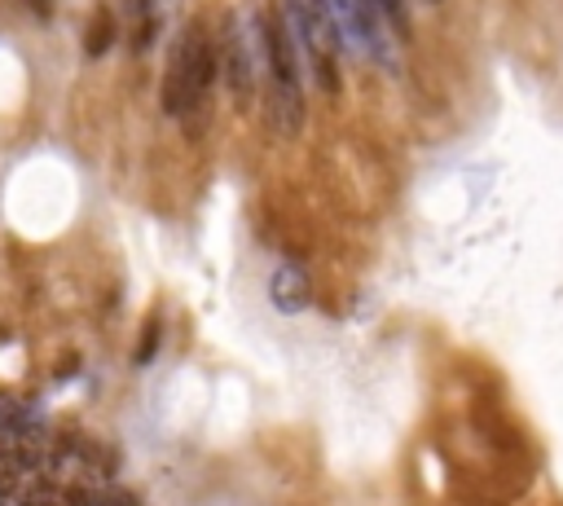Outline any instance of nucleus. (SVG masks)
I'll use <instances>...</instances> for the list:
<instances>
[{"label": "nucleus", "instance_id": "1a4fd4ad", "mask_svg": "<svg viewBox=\"0 0 563 506\" xmlns=\"http://www.w3.org/2000/svg\"><path fill=\"white\" fill-rule=\"evenodd\" d=\"M159 335H163V322H159V318H150V326H146V340L137 344V366L155 357V348H159Z\"/></svg>", "mask_w": 563, "mask_h": 506}, {"label": "nucleus", "instance_id": "39448f33", "mask_svg": "<svg viewBox=\"0 0 563 506\" xmlns=\"http://www.w3.org/2000/svg\"><path fill=\"white\" fill-rule=\"evenodd\" d=\"M224 75H230V88L238 101H252L256 88V66H252V45L243 40V32L234 27L230 40H224Z\"/></svg>", "mask_w": 563, "mask_h": 506}, {"label": "nucleus", "instance_id": "6e6552de", "mask_svg": "<svg viewBox=\"0 0 563 506\" xmlns=\"http://www.w3.org/2000/svg\"><path fill=\"white\" fill-rule=\"evenodd\" d=\"M375 10L383 14V23H388L396 36H409V10H405V0H375Z\"/></svg>", "mask_w": 563, "mask_h": 506}, {"label": "nucleus", "instance_id": "f03ea898", "mask_svg": "<svg viewBox=\"0 0 563 506\" xmlns=\"http://www.w3.org/2000/svg\"><path fill=\"white\" fill-rule=\"evenodd\" d=\"M330 10H334V23H340L344 40H353L357 49H366L379 66L392 62L388 40H383V14L375 10V0H330Z\"/></svg>", "mask_w": 563, "mask_h": 506}, {"label": "nucleus", "instance_id": "f257e3e1", "mask_svg": "<svg viewBox=\"0 0 563 506\" xmlns=\"http://www.w3.org/2000/svg\"><path fill=\"white\" fill-rule=\"evenodd\" d=\"M216 45L203 27H189L181 45L172 49V66L163 79V111L168 115H194L203 107V97L216 79Z\"/></svg>", "mask_w": 563, "mask_h": 506}, {"label": "nucleus", "instance_id": "7ed1b4c3", "mask_svg": "<svg viewBox=\"0 0 563 506\" xmlns=\"http://www.w3.org/2000/svg\"><path fill=\"white\" fill-rule=\"evenodd\" d=\"M260 40H265V53H269V71L273 79H291L299 84V53H295V32H291V18L286 10H269V18L260 23Z\"/></svg>", "mask_w": 563, "mask_h": 506}, {"label": "nucleus", "instance_id": "0eeeda50", "mask_svg": "<svg viewBox=\"0 0 563 506\" xmlns=\"http://www.w3.org/2000/svg\"><path fill=\"white\" fill-rule=\"evenodd\" d=\"M110 45H115V23L97 18V23L88 27V36H84V53H88V58H101Z\"/></svg>", "mask_w": 563, "mask_h": 506}, {"label": "nucleus", "instance_id": "423d86ee", "mask_svg": "<svg viewBox=\"0 0 563 506\" xmlns=\"http://www.w3.org/2000/svg\"><path fill=\"white\" fill-rule=\"evenodd\" d=\"M269 97H273V128H278L282 137H295V133L304 128V92H299V84L273 79Z\"/></svg>", "mask_w": 563, "mask_h": 506}, {"label": "nucleus", "instance_id": "20e7f679", "mask_svg": "<svg viewBox=\"0 0 563 506\" xmlns=\"http://www.w3.org/2000/svg\"><path fill=\"white\" fill-rule=\"evenodd\" d=\"M269 299H273V309L278 313H304L308 309V299H313V286L304 277V269L295 264H278L273 277H269Z\"/></svg>", "mask_w": 563, "mask_h": 506}]
</instances>
